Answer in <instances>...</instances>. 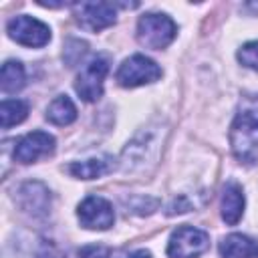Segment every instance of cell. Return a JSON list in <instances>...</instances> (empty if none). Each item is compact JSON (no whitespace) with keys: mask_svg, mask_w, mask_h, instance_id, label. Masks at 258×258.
I'll list each match as a JSON object with an SVG mask.
<instances>
[{"mask_svg":"<svg viewBox=\"0 0 258 258\" xmlns=\"http://www.w3.org/2000/svg\"><path fill=\"white\" fill-rule=\"evenodd\" d=\"M161 147V133L155 127H149L141 131L125 149L121 155V169L123 171H135L141 169L147 161H153L157 157V151Z\"/></svg>","mask_w":258,"mask_h":258,"instance_id":"cell-3","label":"cell"},{"mask_svg":"<svg viewBox=\"0 0 258 258\" xmlns=\"http://www.w3.org/2000/svg\"><path fill=\"white\" fill-rule=\"evenodd\" d=\"M46 119L52 123V125H71L75 119H77V107L75 103L67 97V95H58L46 109Z\"/></svg>","mask_w":258,"mask_h":258,"instance_id":"cell-15","label":"cell"},{"mask_svg":"<svg viewBox=\"0 0 258 258\" xmlns=\"http://www.w3.org/2000/svg\"><path fill=\"white\" fill-rule=\"evenodd\" d=\"M208 248H210L208 232L194 228V226H179L169 236L167 256L169 258H198Z\"/></svg>","mask_w":258,"mask_h":258,"instance_id":"cell-4","label":"cell"},{"mask_svg":"<svg viewBox=\"0 0 258 258\" xmlns=\"http://www.w3.org/2000/svg\"><path fill=\"white\" fill-rule=\"evenodd\" d=\"M109 254H111V248L109 246H103V244H87L83 248L73 250L64 258H109Z\"/></svg>","mask_w":258,"mask_h":258,"instance_id":"cell-19","label":"cell"},{"mask_svg":"<svg viewBox=\"0 0 258 258\" xmlns=\"http://www.w3.org/2000/svg\"><path fill=\"white\" fill-rule=\"evenodd\" d=\"M79 24L91 32H99L117 20V4L113 2H79L75 4Z\"/></svg>","mask_w":258,"mask_h":258,"instance_id":"cell-9","label":"cell"},{"mask_svg":"<svg viewBox=\"0 0 258 258\" xmlns=\"http://www.w3.org/2000/svg\"><path fill=\"white\" fill-rule=\"evenodd\" d=\"M52 151H54V137L46 131H32L16 141L14 159L18 163H34L36 159L50 155Z\"/></svg>","mask_w":258,"mask_h":258,"instance_id":"cell-10","label":"cell"},{"mask_svg":"<svg viewBox=\"0 0 258 258\" xmlns=\"http://www.w3.org/2000/svg\"><path fill=\"white\" fill-rule=\"evenodd\" d=\"M26 83V75H24V67L18 60H6L2 64V73H0V87L2 93H16L24 87Z\"/></svg>","mask_w":258,"mask_h":258,"instance_id":"cell-16","label":"cell"},{"mask_svg":"<svg viewBox=\"0 0 258 258\" xmlns=\"http://www.w3.org/2000/svg\"><path fill=\"white\" fill-rule=\"evenodd\" d=\"M230 147L240 163H258V95L242 97L230 127Z\"/></svg>","mask_w":258,"mask_h":258,"instance_id":"cell-1","label":"cell"},{"mask_svg":"<svg viewBox=\"0 0 258 258\" xmlns=\"http://www.w3.org/2000/svg\"><path fill=\"white\" fill-rule=\"evenodd\" d=\"M87 52V42L85 40H79V38H71L67 40L64 44V52H62V58L69 67H75Z\"/></svg>","mask_w":258,"mask_h":258,"instance_id":"cell-18","label":"cell"},{"mask_svg":"<svg viewBox=\"0 0 258 258\" xmlns=\"http://www.w3.org/2000/svg\"><path fill=\"white\" fill-rule=\"evenodd\" d=\"M220 208H222V218L226 224L234 226L240 222V218L244 214V191L238 181H228L224 185Z\"/></svg>","mask_w":258,"mask_h":258,"instance_id":"cell-12","label":"cell"},{"mask_svg":"<svg viewBox=\"0 0 258 258\" xmlns=\"http://www.w3.org/2000/svg\"><path fill=\"white\" fill-rule=\"evenodd\" d=\"M238 60L252 69V71H258V40H252V42H246L240 46L238 50Z\"/></svg>","mask_w":258,"mask_h":258,"instance_id":"cell-20","label":"cell"},{"mask_svg":"<svg viewBox=\"0 0 258 258\" xmlns=\"http://www.w3.org/2000/svg\"><path fill=\"white\" fill-rule=\"evenodd\" d=\"M6 30L12 40H16L22 46H30V48H40L50 40V28L44 22L32 16H26V14L10 18L6 24Z\"/></svg>","mask_w":258,"mask_h":258,"instance_id":"cell-7","label":"cell"},{"mask_svg":"<svg viewBox=\"0 0 258 258\" xmlns=\"http://www.w3.org/2000/svg\"><path fill=\"white\" fill-rule=\"evenodd\" d=\"M28 115V103L20 99H4L0 105V125L2 129H8L12 125H18Z\"/></svg>","mask_w":258,"mask_h":258,"instance_id":"cell-17","label":"cell"},{"mask_svg":"<svg viewBox=\"0 0 258 258\" xmlns=\"http://www.w3.org/2000/svg\"><path fill=\"white\" fill-rule=\"evenodd\" d=\"M175 34H177V26L167 14L149 12L143 14L137 22V40L145 48L161 50L167 44H171Z\"/></svg>","mask_w":258,"mask_h":258,"instance_id":"cell-2","label":"cell"},{"mask_svg":"<svg viewBox=\"0 0 258 258\" xmlns=\"http://www.w3.org/2000/svg\"><path fill=\"white\" fill-rule=\"evenodd\" d=\"M129 258H151V254H149L147 250H135Z\"/></svg>","mask_w":258,"mask_h":258,"instance_id":"cell-21","label":"cell"},{"mask_svg":"<svg viewBox=\"0 0 258 258\" xmlns=\"http://www.w3.org/2000/svg\"><path fill=\"white\" fill-rule=\"evenodd\" d=\"M18 206L32 218H44L50 212V191L40 181H26L18 187Z\"/></svg>","mask_w":258,"mask_h":258,"instance_id":"cell-11","label":"cell"},{"mask_svg":"<svg viewBox=\"0 0 258 258\" xmlns=\"http://www.w3.org/2000/svg\"><path fill=\"white\" fill-rule=\"evenodd\" d=\"M77 216L81 226L87 230H107L115 222L113 206L101 196L85 198L77 208Z\"/></svg>","mask_w":258,"mask_h":258,"instance_id":"cell-8","label":"cell"},{"mask_svg":"<svg viewBox=\"0 0 258 258\" xmlns=\"http://www.w3.org/2000/svg\"><path fill=\"white\" fill-rule=\"evenodd\" d=\"M115 77L121 87L133 89V87H141V85H149V83L157 81L161 77V69L155 60H151L143 54H133L121 62Z\"/></svg>","mask_w":258,"mask_h":258,"instance_id":"cell-5","label":"cell"},{"mask_svg":"<svg viewBox=\"0 0 258 258\" xmlns=\"http://www.w3.org/2000/svg\"><path fill=\"white\" fill-rule=\"evenodd\" d=\"M115 169V159L111 155H101V157H93V159H85V161H75L69 165L71 175L79 177V179H95V177H103L107 173H111Z\"/></svg>","mask_w":258,"mask_h":258,"instance_id":"cell-14","label":"cell"},{"mask_svg":"<svg viewBox=\"0 0 258 258\" xmlns=\"http://www.w3.org/2000/svg\"><path fill=\"white\" fill-rule=\"evenodd\" d=\"M107 73H109V58L107 56L99 54V56L91 58L81 69V73L77 75V81H75V91L79 93V97L87 103L99 101L103 95V83H105Z\"/></svg>","mask_w":258,"mask_h":258,"instance_id":"cell-6","label":"cell"},{"mask_svg":"<svg viewBox=\"0 0 258 258\" xmlns=\"http://www.w3.org/2000/svg\"><path fill=\"white\" fill-rule=\"evenodd\" d=\"M222 258H258V242L244 234H228L220 242Z\"/></svg>","mask_w":258,"mask_h":258,"instance_id":"cell-13","label":"cell"}]
</instances>
